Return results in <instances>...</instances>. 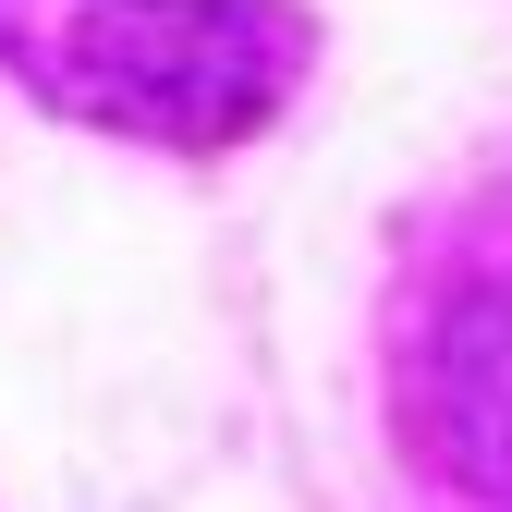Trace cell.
Instances as JSON below:
<instances>
[{"label":"cell","mask_w":512,"mask_h":512,"mask_svg":"<svg viewBox=\"0 0 512 512\" xmlns=\"http://www.w3.org/2000/svg\"><path fill=\"white\" fill-rule=\"evenodd\" d=\"M0 74L86 135L220 159L281 122L305 25L281 0H0Z\"/></svg>","instance_id":"6da1fadb"}]
</instances>
